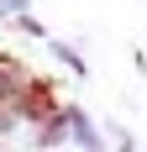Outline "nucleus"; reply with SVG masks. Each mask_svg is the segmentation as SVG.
I'll use <instances>...</instances> for the list:
<instances>
[{"mask_svg": "<svg viewBox=\"0 0 147 152\" xmlns=\"http://www.w3.org/2000/svg\"><path fill=\"white\" fill-rule=\"evenodd\" d=\"M58 110H63V94L53 89V79H42V74H26L21 94L11 100V115L21 126H42V121H53Z\"/></svg>", "mask_w": 147, "mask_h": 152, "instance_id": "obj_1", "label": "nucleus"}, {"mask_svg": "<svg viewBox=\"0 0 147 152\" xmlns=\"http://www.w3.org/2000/svg\"><path fill=\"white\" fill-rule=\"evenodd\" d=\"M63 126H68V147L105 152V137H100V126H95V115H89L84 105H63Z\"/></svg>", "mask_w": 147, "mask_h": 152, "instance_id": "obj_2", "label": "nucleus"}, {"mask_svg": "<svg viewBox=\"0 0 147 152\" xmlns=\"http://www.w3.org/2000/svg\"><path fill=\"white\" fill-rule=\"evenodd\" d=\"M32 147H37V152H63V147H68V126H63V110L53 115V121L32 126Z\"/></svg>", "mask_w": 147, "mask_h": 152, "instance_id": "obj_3", "label": "nucleus"}, {"mask_svg": "<svg viewBox=\"0 0 147 152\" xmlns=\"http://www.w3.org/2000/svg\"><path fill=\"white\" fill-rule=\"evenodd\" d=\"M47 47H53V58H58V63H63V68H68L74 79H84V58H79V53H74L68 42H47Z\"/></svg>", "mask_w": 147, "mask_h": 152, "instance_id": "obj_4", "label": "nucleus"}, {"mask_svg": "<svg viewBox=\"0 0 147 152\" xmlns=\"http://www.w3.org/2000/svg\"><path fill=\"white\" fill-rule=\"evenodd\" d=\"M16 31H21V37H42V21H37V16H16Z\"/></svg>", "mask_w": 147, "mask_h": 152, "instance_id": "obj_5", "label": "nucleus"}, {"mask_svg": "<svg viewBox=\"0 0 147 152\" xmlns=\"http://www.w3.org/2000/svg\"><path fill=\"white\" fill-rule=\"evenodd\" d=\"M0 11H5V16L16 21V16H26V0H0Z\"/></svg>", "mask_w": 147, "mask_h": 152, "instance_id": "obj_6", "label": "nucleus"}, {"mask_svg": "<svg viewBox=\"0 0 147 152\" xmlns=\"http://www.w3.org/2000/svg\"><path fill=\"white\" fill-rule=\"evenodd\" d=\"M110 131H116V126H110ZM116 152H137V142L126 137V131H116Z\"/></svg>", "mask_w": 147, "mask_h": 152, "instance_id": "obj_7", "label": "nucleus"}]
</instances>
